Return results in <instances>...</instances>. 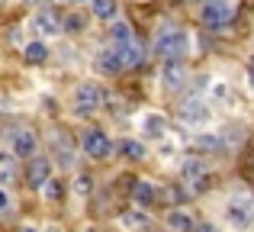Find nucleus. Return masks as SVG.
<instances>
[{"instance_id":"nucleus-1","label":"nucleus","mask_w":254,"mask_h":232,"mask_svg":"<svg viewBox=\"0 0 254 232\" xmlns=\"http://www.w3.org/2000/svg\"><path fill=\"white\" fill-rule=\"evenodd\" d=\"M74 103H77V113L81 116H90L106 103V94H103V87H97V84H81L77 94H74Z\"/></svg>"},{"instance_id":"nucleus-2","label":"nucleus","mask_w":254,"mask_h":232,"mask_svg":"<svg viewBox=\"0 0 254 232\" xmlns=\"http://www.w3.org/2000/svg\"><path fill=\"white\" fill-rule=\"evenodd\" d=\"M187 45H190V42H187V32H184V29H168L161 39H158V52H161L168 62H171V58H180V55H184Z\"/></svg>"},{"instance_id":"nucleus-3","label":"nucleus","mask_w":254,"mask_h":232,"mask_svg":"<svg viewBox=\"0 0 254 232\" xmlns=\"http://www.w3.org/2000/svg\"><path fill=\"white\" fill-rule=\"evenodd\" d=\"M84 152L90 158H97V161H106V158H113V142L106 139V132L100 129H90L84 136Z\"/></svg>"},{"instance_id":"nucleus-4","label":"nucleus","mask_w":254,"mask_h":232,"mask_svg":"<svg viewBox=\"0 0 254 232\" xmlns=\"http://www.w3.org/2000/svg\"><path fill=\"white\" fill-rule=\"evenodd\" d=\"M229 19H232V6L225 3V0H212V3L203 6V23L209 26V29H222Z\"/></svg>"},{"instance_id":"nucleus-5","label":"nucleus","mask_w":254,"mask_h":232,"mask_svg":"<svg viewBox=\"0 0 254 232\" xmlns=\"http://www.w3.org/2000/svg\"><path fill=\"white\" fill-rule=\"evenodd\" d=\"M49 171H52V161L45 155H36L29 161V168H26V184H29V187H42V184L49 181Z\"/></svg>"},{"instance_id":"nucleus-6","label":"nucleus","mask_w":254,"mask_h":232,"mask_svg":"<svg viewBox=\"0 0 254 232\" xmlns=\"http://www.w3.org/2000/svg\"><path fill=\"white\" fill-rule=\"evenodd\" d=\"M97 71H103V75H119L123 71V65H119V52L116 49H103L97 55Z\"/></svg>"},{"instance_id":"nucleus-7","label":"nucleus","mask_w":254,"mask_h":232,"mask_svg":"<svg viewBox=\"0 0 254 232\" xmlns=\"http://www.w3.org/2000/svg\"><path fill=\"white\" fill-rule=\"evenodd\" d=\"M161 75H164V84H168V87H184V81H187V65L184 62H168Z\"/></svg>"},{"instance_id":"nucleus-8","label":"nucleus","mask_w":254,"mask_h":232,"mask_svg":"<svg viewBox=\"0 0 254 232\" xmlns=\"http://www.w3.org/2000/svg\"><path fill=\"white\" fill-rule=\"evenodd\" d=\"M13 152H16V155H32V152H36V132L32 129L13 132Z\"/></svg>"},{"instance_id":"nucleus-9","label":"nucleus","mask_w":254,"mask_h":232,"mask_svg":"<svg viewBox=\"0 0 254 232\" xmlns=\"http://www.w3.org/2000/svg\"><path fill=\"white\" fill-rule=\"evenodd\" d=\"M116 52H119V65H123V71H126V68H135V65H142V58H145L142 49H138V45H132V42H129V45H119Z\"/></svg>"},{"instance_id":"nucleus-10","label":"nucleus","mask_w":254,"mask_h":232,"mask_svg":"<svg viewBox=\"0 0 254 232\" xmlns=\"http://www.w3.org/2000/svg\"><path fill=\"white\" fill-rule=\"evenodd\" d=\"M36 29L45 32V36L58 32V13H55V10H42V13L36 16Z\"/></svg>"},{"instance_id":"nucleus-11","label":"nucleus","mask_w":254,"mask_h":232,"mask_svg":"<svg viewBox=\"0 0 254 232\" xmlns=\"http://www.w3.org/2000/svg\"><path fill=\"white\" fill-rule=\"evenodd\" d=\"M132 194H135V200H138V207H151L155 203V187H151L148 181H135V187H132Z\"/></svg>"},{"instance_id":"nucleus-12","label":"nucleus","mask_w":254,"mask_h":232,"mask_svg":"<svg viewBox=\"0 0 254 232\" xmlns=\"http://www.w3.org/2000/svg\"><path fill=\"white\" fill-rule=\"evenodd\" d=\"M16 177V155L0 152V184H10Z\"/></svg>"},{"instance_id":"nucleus-13","label":"nucleus","mask_w":254,"mask_h":232,"mask_svg":"<svg viewBox=\"0 0 254 232\" xmlns=\"http://www.w3.org/2000/svg\"><path fill=\"white\" fill-rule=\"evenodd\" d=\"M168 229L171 232H193V220L187 213H168Z\"/></svg>"},{"instance_id":"nucleus-14","label":"nucleus","mask_w":254,"mask_h":232,"mask_svg":"<svg viewBox=\"0 0 254 232\" xmlns=\"http://www.w3.org/2000/svg\"><path fill=\"white\" fill-rule=\"evenodd\" d=\"M45 58H49V49H45L42 42H32V45H26V62H29V65H42Z\"/></svg>"},{"instance_id":"nucleus-15","label":"nucleus","mask_w":254,"mask_h":232,"mask_svg":"<svg viewBox=\"0 0 254 232\" xmlns=\"http://www.w3.org/2000/svg\"><path fill=\"white\" fill-rule=\"evenodd\" d=\"M119 152H123L126 158H132V161H138V158H145V149L138 142H132V139H123L119 142Z\"/></svg>"},{"instance_id":"nucleus-16","label":"nucleus","mask_w":254,"mask_h":232,"mask_svg":"<svg viewBox=\"0 0 254 232\" xmlns=\"http://www.w3.org/2000/svg\"><path fill=\"white\" fill-rule=\"evenodd\" d=\"M93 13H97L100 19L116 16V0H93Z\"/></svg>"},{"instance_id":"nucleus-17","label":"nucleus","mask_w":254,"mask_h":232,"mask_svg":"<svg viewBox=\"0 0 254 232\" xmlns=\"http://www.w3.org/2000/svg\"><path fill=\"white\" fill-rule=\"evenodd\" d=\"M58 29H68V32H81L84 29V16L81 13H68V16L62 19V26Z\"/></svg>"},{"instance_id":"nucleus-18","label":"nucleus","mask_w":254,"mask_h":232,"mask_svg":"<svg viewBox=\"0 0 254 232\" xmlns=\"http://www.w3.org/2000/svg\"><path fill=\"white\" fill-rule=\"evenodd\" d=\"M229 213H232V220L242 223V226H248V223H251V210H245V203H232Z\"/></svg>"},{"instance_id":"nucleus-19","label":"nucleus","mask_w":254,"mask_h":232,"mask_svg":"<svg viewBox=\"0 0 254 232\" xmlns=\"http://www.w3.org/2000/svg\"><path fill=\"white\" fill-rule=\"evenodd\" d=\"M113 39H116L119 45H129V42H132V32H129V26H126V23H116V26H113Z\"/></svg>"},{"instance_id":"nucleus-20","label":"nucleus","mask_w":254,"mask_h":232,"mask_svg":"<svg viewBox=\"0 0 254 232\" xmlns=\"http://www.w3.org/2000/svg\"><path fill=\"white\" fill-rule=\"evenodd\" d=\"M123 223H126V226H132V229H142V226H148V216H142V213H123Z\"/></svg>"},{"instance_id":"nucleus-21","label":"nucleus","mask_w":254,"mask_h":232,"mask_svg":"<svg viewBox=\"0 0 254 232\" xmlns=\"http://www.w3.org/2000/svg\"><path fill=\"white\" fill-rule=\"evenodd\" d=\"M132 187H135V177L132 174H119L116 177V190L119 194H132Z\"/></svg>"},{"instance_id":"nucleus-22","label":"nucleus","mask_w":254,"mask_h":232,"mask_svg":"<svg viewBox=\"0 0 254 232\" xmlns=\"http://www.w3.org/2000/svg\"><path fill=\"white\" fill-rule=\"evenodd\" d=\"M145 129H148L151 136H161V132H164V119L161 116H148V119H145Z\"/></svg>"},{"instance_id":"nucleus-23","label":"nucleus","mask_w":254,"mask_h":232,"mask_svg":"<svg viewBox=\"0 0 254 232\" xmlns=\"http://www.w3.org/2000/svg\"><path fill=\"white\" fill-rule=\"evenodd\" d=\"M42 187H45V194H49L52 200H62V184H58V181H45Z\"/></svg>"},{"instance_id":"nucleus-24","label":"nucleus","mask_w":254,"mask_h":232,"mask_svg":"<svg viewBox=\"0 0 254 232\" xmlns=\"http://www.w3.org/2000/svg\"><path fill=\"white\" fill-rule=\"evenodd\" d=\"M248 164L254 168V139L248 142V149H245V161H242V168H248Z\"/></svg>"},{"instance_id":"nucleus-25","label":"nucleus","mask_w":254,"mask_h":232,"mask_svg":"<svg viewBox=\"0 0 254 232\" xmlns=\"http://www.w3.org/2000/svg\"><path fill=\"white\" fill-rule=\"evenodd\" d=\"M77 190H81V194H84V190H90V177H87V174H81V181H77Z\"/></svg>"},{"instance_id":"nucleus-26","label":"nucleus","mask_w":254,"mask_h":232,"mask_svg":"<svg viewBox=\"0 0 254 232\" xmlns=\"http://www.w3.org/2000/svg\"><path fill=\"white\" fill-rule=\"evenodd\" d=\"M0 210H6V194L0 190Z\"/></svg>"},{"instance_id":"nucleus-27","label":"nucleus","mask_w":254,"mask_h":232,"mask_svg":"<svg viewBox=\"0 0 254 232\" xmlns=\"http://www.w3.org/2000/svg\"><path fill=\"white\" fill-rule=\"evenodd\" d=\"M196 232H216V229H212V226H199Z\"/></svg>"},{"instance_id":"nucleus-28","label":"nucleus","mask_w":254,"mask_h":232,"mask_svg":"<svg viewBox=\"0 0 254 232\" xmlns=\"http://www.w3.org/2000/svg\"><path fill=\"white\" fill-rule=\"evenodd\" d=\"M248 71H251V81H254V58H251V65H248Z\"/></svg>"},{"instance_id":"nucleus-29","label":"nucleus","mask_w":254,"mask_h":232,"mask_svg":"<svg viewBox=\"0 0 254 232\" xmlns=\"http://www.w3.org/2000/svg\"><path fill=\"white\" fill-rule=\"evenodd\" d=\"M19 232H36V229H29V226H26V229H19Z\"/></svg>"},{"instance_id":"nucleus-30","label":"nucleus","mask_w":254,"mask_h":232,"mask_svg":"<svg viewBox=\"0 0 254 232\" xmlns=\"http://www.w3.org/2000/svg\"><path fill=\"white\" fill-rule=\"evenodd\" d=\"M64 3H81V0H64Z\"/></svg>"},{"instance_id":"nucleus-31","label":"nucleus","mask_w":254,"mask_h":232,"mask_svg":"<svg viewBox=\"0 0 254 232\" xmlns=\"http://www.w3.org/2000/svg\"><path fill=\"white\" fill-rule=\"evenodd\" d=\"M206 3H212V0H206Z\"/></svg>"},{"instance_id":"nucleus-32","label":"nucleus","mask_w":254,"mask_h":232,"mask_svg":"<svg viewBox=\"0 0 254 232\" xmlns=\"http://www.w3.org/2000/svg\"><path fill=\"white\" fill-rule=\"evenodd\" d=\"M29 3H36V0H29Z\"/></svg>"}]
</instances>
